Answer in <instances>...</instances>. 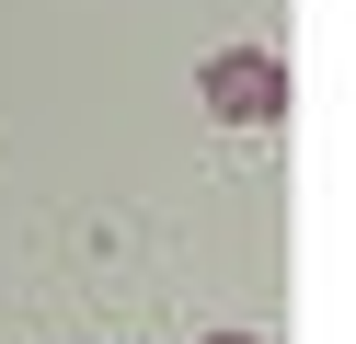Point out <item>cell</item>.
I'll return each instance as SVG.
<instances>
[{"mask_svg": "<svg viewBox=\"0 0 356 344\" xmlns=\"http://www.w3.org/2000/svg\"><path fill=\"white\" fill-rule=\"evenodd\" d=\"M195 92H207V115H241V126H264V115L287 104V69L264 58V46H218V58L195 69Z\"/></svg>", "mask_w": 356, "mask_h": 344, "instance_id": "obj_1", "label": "cell"}, {"mask_svg": "<svg viewBox=\"0 0 356 344\" xmlns=\"http://www.w3.org/2000/svg\"><path fill=\"white\" fill-rule=\"evenodd\" d=\"M207 344H253V333H207Z\"/></svg>", "mask_w": 356, "mask_h": 344, "instance_id": "obj_2", "label": "cell"}]
</instances>
